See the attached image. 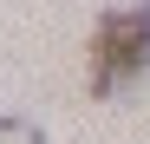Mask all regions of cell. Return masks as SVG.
Wrapping results in <instances>:
<instances>
[{"label": "cell", "mask_w": 150, "mask_h": 144, "mask_svg": "<svg viewBox=\"0 0 150 144\" xmlns=\"http://www.w3.org/2000/svg\"><path fill=\"white\" fill-rule=\"evenodd\" d=\"M0 144H46V131L33 118H0Z\"/></svg>", "instance_id": "7a4b0ae2"}, {"label": "cell", "mask_w": 150, "mask_h": 144, "mask_svg": "<svg viewBox=\"0 0 150 144\" xmlns=\"http://www.w3.org/2000/svg\"><path fill=\"white\" fill-rule=\"evenodd\" d=\"M144 72H150V7L131 0V7L98 13V33H91V98H111V92H124Z\"/></svg>", "instance_id": "6da1fadb"}]
</instances>
